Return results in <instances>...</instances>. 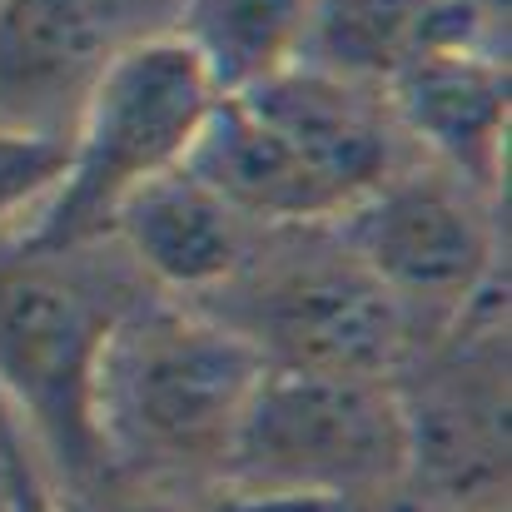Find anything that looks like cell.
I'll return each instance as SVG.
<instances>
[{"mask_svg":"<svg viewBox=\"0 0 512 512\" xmlns=\"http://www.w3.org/2000/svg\"><path fill=\"white\" fill-rule=\"evenodd\" d=\"M264 378V358L194 309L150 289L105 343L95 373L100 488L219 493L239 418Z\"/></svg>","mask_w":512,"mask_h":512,"instance_id":"1","label":"cell"},{"mask_svg":"<svg viewBox=\"0 0 512 512\" xmlns=\"http://www.w3.org/2000/svg\"><path fill=\"white\" fill-rule=\"evenodd\" d=\"M155 284L115 234L30 244L0 229V393L20 413L65 503L105 483L95 438V373L115 324Z\"/></svg>","mask_w":512,"mask_h":512,"instance_id":"2","label":"cell"},{"mask_svg":"<svg viewBox=\"0 0 512 512\" xmlns=\"http://www.w3.org/2000/svg\"><path fill=\"white\" fill-rule=\"evenodd\" d=\"M249 343L264 368L393 378L423 343L408 309L324 224H259L244 264L189 299Z\"/></svg>","mask_w":512,"mask_h":512,"instance_id":"3","label":"cell"},{"mask_svg":"<svg viewBox=\"0 0 512 512\" xmlns=\"http://www.w3.org/2000/svg\"><path fill=\"white\" fill-rule=\"evenodd\" d=\"M214 90L174 35H150L120 50L95 80L65 150L55 189L15 219L30 244H85L115 229L120 204L184 165Z\"/></svg>","mask_w":512,"mask_h":512,"instance_id":"4","label":"cell"},{"mask_svg":"<svg viewBox=\"0 0 512 512\" xmlns=\"http://www.w3.org/2000/svg\"><path fill=\"white\" fill-rule=\"evenodd\" d=\"M403 393L378 373L264 368L219 493H388L408 488Z\"/></svg>","mask_w":512,"mask_h":512,"instance_id":"5","label":"cell"},{"mask_svg":"<svg viewBox=\"0 0 512 512\" xmlns=\"http://www.w3.org/2000/svg\"><path fill=\"white\" fill-rule=\"evenodd\" d=\"M488 204L468 179L418 155L343 204L329 229L428 343L498 284V224Z\"/></svg>","mask_w":512,"mask_h":512,"instance_id":"6","label":"cell"},{"mask_svg":"<svg viewBox=\"0 0 512 512\" xmlns=\"http://www.w3.org/2000/svg\"><path fill=\"white\" fill-rule=\"evenodd\" d=\"M170 20L174 0H0V130L70 140L105 65Z\"/></svg>","mask_w":512,"mask_h":512,"instance_id":"7","label":"cell"},{"mask_svg":"<svg viewBox=\"0 0 512 512\" xmlns=\"http://www.w3.org/2000/svg\"><path fill=\"white\" fill-rule=\"evenodd\" d=\"M383 95L423 160L468 179L488 199L503 189L512 115L508 50L428 45L383 85Z\"/></svg>","mask_w":512,"mask_h":512,"instance_id":"8","label":"cell"},{"mask_svg":"<svg viewBox=\"0 0 512 512\" xmlns=\"http://www.w3.org/2000/svg\"><path fill=\"white\" fill-rule=\"evenodd\" d=\"M234 100H244L264 125H274L289 140V150L339 199V209L368 194L378 179L403 170L408 160H418L378 85H353L294 65Z\"/></svg>","mask_w":512,"mask_h":512,"instance_id":"9","label":"cell"},{"mask_svg":"<svg viewBox=\"0 0 512 512\" xmlns=\"http://www.w3.org/2000/svg\"><path fill=\"white\" fill-rule=\"evenodd\" d=\"M135 269L170 299H204L219 289L249 254L259 224L244 219L234 204H224L204 179L170 170L150 184H140L110 229Z\"/></svg>","mask_w":512,"mask_h":512,"instance_id":"10","label":"cell"},{"mask_svg":"<svg viewBox=\"0 0 512 512\" xmlns=\"http://www.w3.org/2000/svg\"><path fill=\"white\" fill-rule=\"evenodd\" d=\"M184 170L254 224H324L339 214V199L289 150V140L234 95L214 100Z\"/></svg>","mask_w":512,"mask_h":512,"instance_id":"11","label":"cell"},{"mask_svg":"<svg viewBox=\"0 0 512 512\" xmlns=\"http://www.w3.org/2000/svg\"><path fill=\"white\" fill-rule=\"evenodd\" d=\"M428 45H493L508 50L453 0H314L299 65L353 85H388Z\"/></svg>","mask_w":512,"mask_h":512,"instance_id":"12","label":"cell"},{"mask_svg":"<svg viewBox=\"0 0 512 512\" xmlns=\"http://www.w3.org/2000/svg\"><path fill=\"white\" fill-rule=\"evenodd\" d=\"M314 0H174L170 35L194 55L219 100L249 95L304 55Z\"/></svg>","mask_w":512,"mask_h":512,"instance_id":"13","label":"cell"},{"mask_svg":"<svg viewBox=\"0 0 512 512\" xmlns=\"http://www.w3.org/2000/svg\"><path fill=\"white\" fill-rule=\"evenodd\" d=\"M65 150L70 140L0 130V229L25 219L55 189V179L65 170Z\"/></svg>","mask_w":512,"mask_h":512,"instance_id":"14","label":"cell"},{"mask_svg":"<svg viewBox=\"0 0 512 512\" xmlns=\"http://www.w3.org/2000/svg\"><path fill=\"white\" fill-rule=\"evenodd\" d=\"M214 512H423L413 488L388 493H214Z\"/></svg>","mask_w":512,"mask_h":512,"instance_id":"15","label":"cell"},{"mask_svg":"<svg viewBox=\"0 0 512 512\" xmlns=\"http://www.w3.org/2000/svg\"><path fill=\"white\" fill-rule=\"evenodd\" d=\"M30 463H35V443H30L20 413L10 408V398L0 393V512L15 508V493H20V478Z\"/></svg>","mask_w":512,"mask_h":512,"instance_id":"16","label":"cell"},{"mask_svg":"<svg viewBox=\"0 0 512 512\" xmlns=\"http://www.w3.org/2000/svg\"><path fill=\"white\" fill-rule=\"evenodd\" d=\"M110 493L105 512H214V493L194 498V493H150V488H100Z\"/></svg>","mask_w":512,"mask_h":512,"instance_id":"17","label":"cell"},{"mask_svg":"<svg viewBox=\"0 0 512 512\" xmlns=\"http://www.w3.org/2000/svg\"><path fill=\"white\" fill-rule=\"evenodd\" d=\"M10 512H70V503H65V498H60V488H55V478L45 473L40 453H35V463L25 468L20 493H15V508Z\"/></svg>","mask_w":512,"mask_h":512,"instance_id":"18","label":"cell"},{"mask_svg":"<svg viewBox=\"0 0 512 512\" xmlns=\"http://www.w3.org/2000/svg\"><path fill=\"white\" fill-rule=\"evenodd\" d=\"M458 10H468L483 30H493L498 40H508V0H453Z\"/></svg>","mask_w":512,"mask_h":512,"instance_id":"19","label":"cell"}]
</instances>
